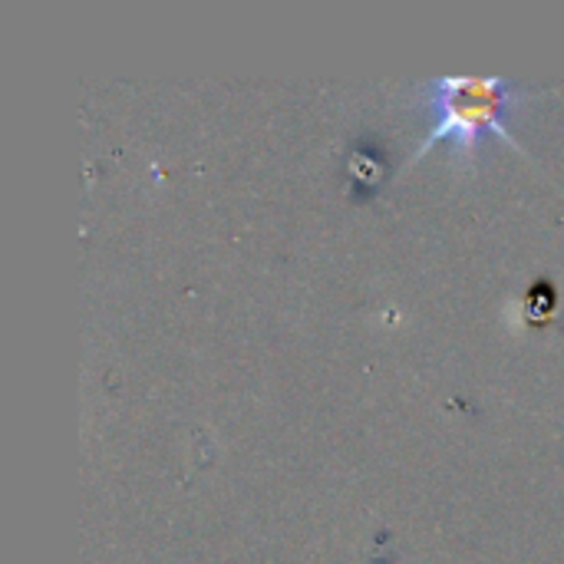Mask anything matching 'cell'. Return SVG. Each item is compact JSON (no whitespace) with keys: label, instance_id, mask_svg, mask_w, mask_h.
<instances>
[{"label":"cell","instance_id":"1","mask_svg":"<svg viewBox=\"0 0 564 564\" xmlns=\"http://www.w3.org/2000/svg\"><path fill=\"white\" fill-rule=\"evenodd\" d=\"M525 93H529V86H519L502 76H436V79H430L426 86L416 89V96L436 112V122L420 139L410 162H416L423 152H430L440 139H453L459 162L466 169H476L473 159H476L482 132H492V135L506 139L509 145H516L522 155H529V149L516 139V132L502 119L506 109H512V102L522 99Z\"/></svg>","mask_w":564,"mask_h":564}]
</instances>
